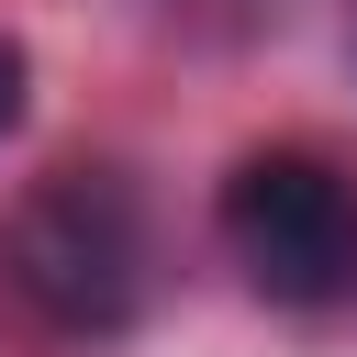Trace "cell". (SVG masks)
<instances>
[{
	"label": "cell",
	"instance_id": "obj_1",
	"mask_svg": "<svg viewBox=\"0 0 357 357\" xmlns=\"http://www.w3.org/2000/svg\"><path fill=\"white\" fill-rule=\"evenodd\" d=\"M145 279H156V234H145V190L123 167H56L22 190L11 290L56 335H123L145 312Z\"/></svg>",
	"mask_w": 357,
	"mask_h": 357
},
{
	"label": "cell",
	"instance_id": "obj_2",
	"mask_svg": "<svg viewBox=\"0 0 357 357\" xmlns=\"http://www.w3.org/2000/svg\"><path fill=\"white\" fill-rule=\"evenodd\" d=\"M212 223H223V257L245 268L257 301H279V312H335V301H357V178H346L335 156H312V145H257V156H234Z\"/></svg>",
	"mask_w": 357,
	"mask_h": 357
},
{
	"label": "cell",
	"instance_id": "obj_3",
	"mask_svg": "<svg viewBox=\"0 0 357 357\" xmlns=\"http://www.w3.org/2000/svg\"><path fill=\"white\" fill-rule=\"evenodd\" d=\"M22 89H33V67H22V45H11V33H0V134H11V123H22Z\"/></svg>",
	"mask_w": 357,
	"mask_h": 357
}]
</instances>
